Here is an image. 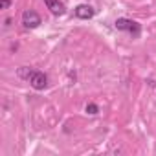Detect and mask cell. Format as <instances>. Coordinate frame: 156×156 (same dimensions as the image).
<instances>
[{
    "label": "cell",
    "mask_w": 156,
    "mask_h": 156,
    "mask_svg": "<svg viewBox=\"0 0 156 156\" xmlns=\"http://www.w3.org/2000/svg\"><path fill=\"white\" fill-rule=\"evenodd\" d=\"M116 28L119 30V31H129L130 35H134V37H138L140 35V24L136 22V20H130V19H118L116 20Z\"/></svg>",
    "instance_id": "1"
},
{
    "label": "cell",
    "mask_w": 156,
    "mask_h": 156,
    "mask_svg": "<svg viewBox=\"0 0 156 156\" xmlns=\"http://www.w3.org/2000/svg\"><path fill=\"white\" fill-rule=\"evenodd\" d=\"M41 15L37 13V11H33V9H26L24 13H22V24H24V28H30V30H33V28H39L41 26Z\"/></svg>",
    "instance_id": "2"
},
{
    "label": "cell",
    "mask_w": 156,
    "mask_h": 156,
    "mask_svg": "<svg viewBox=\"0 0 156 156\" xmlns=\"http://www.w3.org/2000/svg\"><path fill=\"white\" fill-rule=\"evenodd\" d=\"M28 81H30V85L35 90H44L48 87V77H46V73L44 72H39V70H33V73H31V77H30Z\"/></svg>",
    "instance_id": "3"
},
{
    "label": "cell",
    "mask_w": 156,
    "mask_h": 156,
    "mask_svg": "<svg viewBox=\"0 0 156 156\" xmlns=\"http://www.w3.org/2000/svg\"><path fill=\"white\" fill-rule=\"evenodd\" d=\"M94 8L92 6H88V4H79L75 9H73V15L77 17V19H83V20H88V19H92L94 17Z\"/></svg>",
    "instance_id": "4"
},
{
    "label": "cell",
    "mask_w": 156,
    "mask_h": 156,
    "mask_svg": "<svg viewBox=\"0 0 156 156\" xmlns=\"http://www.w3.org/2000/svg\"><path fill=\"white\" fill-rule=\"evenodd\" d=\"M44 4L53 15H57V17L64 15V6H62V2H59V0H44Z\"/></svg>",
    "instance_id": "5"
},
{
    "label": "cell",
    "mask_w": 156,
    "mask_h": 156,
    "mask_svg": "<svg viewBox=\"0 0 156 156\" xmlns=\"http://www.w3.org/2000/svg\"><path fill=\"white\" fill-rule=\"evenodd\" d=\"M31 73H33V70H30V68H26V66L19 68V75L22 77V79H30V77H31Z\"/></svg>",
    "instance_id": "6"
},
{
    "label": "cell",
    "mask_w": 156,
    "mask_h": 156,
    "mask_svg": "<svg viewBox=\"0 0 156 156\" xmlns=\"http://www.w3.org/2000/svg\"><path fill=\"white\" fill-rule=\"evenodd\" d=\"M85 110H87V114H90V116H96V114L99 112V107H98L96 103H88Z\"/></svg>",
    "instance_id": "7"
},
{
    "label": "cell",
    "mask_w": 156,
    "mask_h": 156,
    "mask_svg": "<svg viewBox=\"0 0 156 156\" xmlns=\"http://www.w3.org/2000/svg\"><path fill=\"white\" fill-rule=\"evenodd\" d=\"M11 6V0H0V9H8Z\"/></svg>",
    "instance_id": "8"
}]
</instances>
